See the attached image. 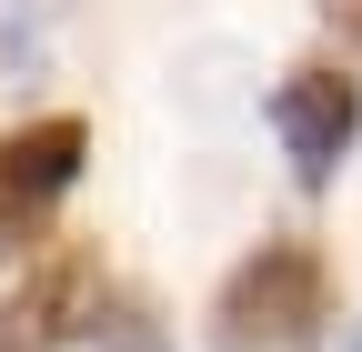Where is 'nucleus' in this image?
Instances as JSON below:
<instances>
[{"mask_svg":"<svg viewBox=\"0 0 362 352\" xmlns=\"http://www.w3.org/2000/svg\"><path fill=\"white\" fill-rule=\"evenodd\" d=\"M332 322V272L312 242H262L211 302V352H312Z\"/></svg>","mask_w":362,"mask_h":352,"instance_id":"nucleus-1","label":"nucleus"},{"mask_svg":"<svg viewBox=\"0 0 362 352\" xmlns=\"http://www.w3.org/2000/svg\"><path fill=\"white\" fill-rule=\"evenodd\" d=\"M272 131H282L292 171H302L312 192H322L332 171L352 161V141H362V91H352L332 61H312V71H292L282 91H272Z\"/></svg>","mask_w":362,"mask_h":352,"instance_id":"nucleus-2","label":"nucleus"},{"mask_svg":"<svg viewBox=\"0 0 362 352\" xmlns=\"http://www.w3.org/2000/svg\"><path fill=\"white\" fill-rule=\"evenodd\" d=\"M81 332H101V262L81 242H61L11 292V352H51V342H81Z\"/></svg>","mask_w":362,"mask_h":352,"instance_id":"nucleus-3","label":"nucleus"},{"mask_svg":"<svg viewBox=\"0 0 362 352\" xmlns=\"http://www.w3.org/2000/svg\"><path fill=\"white\" fill-rule=\"evenodd\" d=\"M81 161H90V131H81V121H30V131L0 141V201H21V211L61 201V192L81 182Z\"/></svg>","mask_w":362,"mask_h":352,"instance_id":"nucleus-4","label":"nucleus"},{"mask_svg":"<svg viewBox=\"0 0 362 352\" xmlns=\"http://www.w3.org/2000/svg\"><path fill=\"white\" fill-rule=\"evenodd\" d=\"M90 342H101V352H171V342H161V322L141 312V302H121V312H111L101 332H90Z\"/></svg>","mask_w":362,"mask_h":352,"instance_id":"nucleus-5","label":"nucleus"},{"mask_svg":"<svg viewBox=\"0 0 362 352\" xmlns=\"http://www.w3.org/2000/svg\"><path fill=\"white\" fill-rule=\"evenodd\" d=\"M342 20H352V40H362V0H352V11H342Z\"/></svg>","mask_w":362,"mask_h":352,"instance_id":"nucleus-6","label":"nucleus"},{"mask_svg":"<svg viewBox=\"0 0 362 352\" xmlns=\"http://www.w3.org/2000/svg\"><path fill=\"white\" fill-rule=\"evenodd\" d=\"M342 352H362V322H352V342H342Z\"/></svg>","mask_w":362,"mask_h":352,"instance_id":"nucleus-7","label":"nucleus"}]
</instances>
